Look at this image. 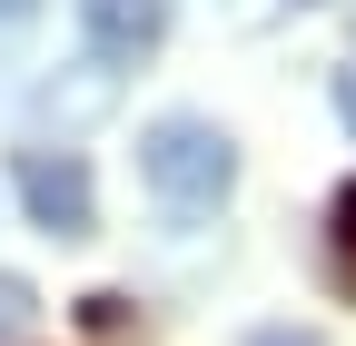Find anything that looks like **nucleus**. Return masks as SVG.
<instances>
[{"mask_svg": "<svg viewBox=\"0 0 356 346\" xmlns=\"http://www.w3.org/2000/svg\"><path fill=\"white\" fill-rule=\"evenodd\" d=\"M139 179L168 218H218L228 188H238V139L198 109H168V119L139 129Z\"/></svg>", "mask_w": 356, "mask_h": 346, "instance_id": "1", "label": "nucleus"}, {"mask_svg": "<svg viewBox=\"0 0 356 346\" xmlns=\"http://www.w3.org/2000/svg\"><path fill=\"white\" fill-rule=\"evenodd\" d=\"M10 188H20V208H30V228L60 238V247L99 228V188H89V158H79V149H20V158H10Z\"/></svg>", "mask_w": 356, "mask_h": 346, "instance_id": "2", "label": "nucleus"}, {"mask_svg": "<svg viewBox=\"0 0 356 346\" xmlns=\"http://www.w3.org/2000/svg\"><path fill=\"white\" fill-rule=\"evenodd\" d=\"M79 40H89V60L139 69L168 40V0H79Z\"/></svg>", "mask_w": 356, "mask_h": 346, "instance_id": "3", "label": "nucleus"}, {"mask_svg": "<svg viewBox=\"0 0 356 346\" xmlns=\"http://www.w3.org/2000/svg\"><path fill=\"white\" fill-rule=\"evenodd\" d=\"M327 257H337V277L356 287V179L337 188V208H327Z\"/></svg>", "mask_w": 356, "mask_h": 346, "instance_id": "4", "label": "nucleus"}, {"mask_svg": "<svg viewBox=\"0 0 356 346\" xmlns=\"http://www.w3.org/2000/svg\"><path fill=\"white\" fill-rule=\"evenodd\" d=\"M30 317H40V287L0 267V346H20V336H30Z\"/></svg>", "mask_w": 356, "mask_h": 346, "instance_id": "5", "label": "nucleus"}, {"mask_svg": "<svg viewBox=\"0 0 356 346\" xmlns=\"http://www.w3.org/2000/svg\"><path fill=\"white\" fill-rule=\"evenodd\" d=\"M337 119H346V139H356V50H346V69H337Z\"/></svg>", "mask_w": 356, "mask_h": 346, "instance_id": "6", "label": "nucleus"}, {"mask_svg": "<svg viewBox=\"0 0 356 346\" xmlns=\"http://www.w3.org/2000/svg\"><path fill=\"white\" fill-rule=\"evenodd\" d=\"M248 346H317V336H297V327H257Z\"/></svg>", "mask_w": 356, "mask_h": 346, "instance_id": "7", "label": "nucleus"}, {"mask_svg": "<svg viewBox=\"0 0 356 346\" xmlns=\"http://www.w3.org/2000/svg\"><path fill=\"white\" fill-rule=\"evenodd\" d=\"M30 10H40V0H0V30H20V20H30Z\"/></svg>", "mask_w": 356, "mask_h": 346, "instance_id": "8", "label": "nucleus"}]
</instances>
